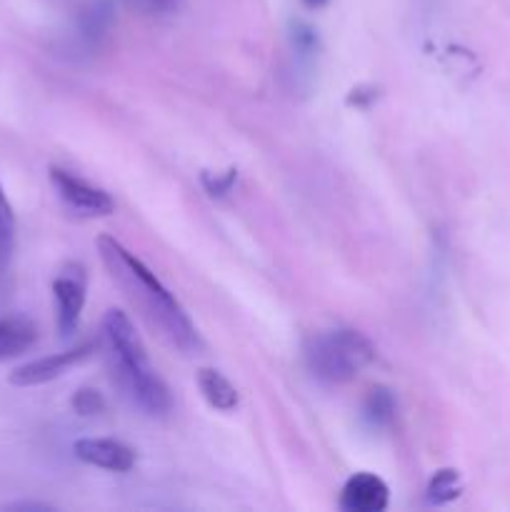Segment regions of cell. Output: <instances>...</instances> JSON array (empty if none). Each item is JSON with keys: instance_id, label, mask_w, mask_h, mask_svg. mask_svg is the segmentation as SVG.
Returning <instances> with one entry per match:
<instances>
[{"instance_id": "2e32d148", "label": "cell", "mask_w": 510, "mask_h": 512, "mask_svg": "<svg viewBox=\"0 0 510 512\" xmlns=\"http://www.w3.org/2000/svg\"><path fill=\"white\" fill-rule=\"evenodd\" d=\"M3 510H53V508L43 503H10V505H3Z\"/></svg>"}, {"instance_id": "5bb4252c", "label": "cell", "mask_w": 510, "mask_h": 512, "mask_svg": "<svg viewBox=\"0 0 510 512\" xmlns=\"http://www.w3.org/2000/svg\"><path fill=\"white\" fill-rule=\"evenodd\" d=\"M73 408H75V413H80V415H95L103 410V398L98 395V390L83 388L75 393Z\"/></svg>"}, {"instance_id": "ba28073f", "label": "cell", "mask_w": 510, "mask_h": 512, "mask_svg": "<svg viewBox=\"0 0 510 512\" xmlns=\"http://www.w3.org/2000/svg\"><path fill=\"white\" fill-rule=\"evenodd\" d=\"M390 503V488L373 473L350 475L340 493V508L345 512H383Z\"/></svg>"}, {"instance_id": "e0dca14e", "label": "cell", "mask_w": 510, "mask_h": 512, "mask_svg": "<svg viewBox=\"0 0 510 512\" xmlns=\"http://www.w3.org/2000/svg\"><path fill=\"white\" fill-rule=\"evenodd\" d=\"M303 3L308 5V8H313V10H315V8H323V5L328 3V0H303Z\"/></svg>"}, {"instance_id": "4fadbf2b", "label": "cell", "mask_w": 510, "mask_h": 512, "mask_svg": "<svg viewBox=\"0 0 510 512\" xmlns=\"http://www.w3.org/2000/svg\"><path fill=\"white\" fill-rule=\"evenodd\" d=\"M363 413H365V420H368L370 425H375V428H380V425H388L390 420H393V413H395L393 395H390L385 388H373L370 390L368 400H365Z\"/></svg>"}, {"instance_id": "6da1fadb", "label": "cell", "mask_w": 510, "mask_h": 512, "mask_svg": "<svg viewBox=\"0 0 510 512\" xmlns=\"http://www.w3.org/2000/svg\"><path fill=\"white\" fill-rule=\"evenodd\" d=\"M98 253L108 268L110 278L120 285L125 295L143 310L145 318L153 325H158L160 333L178 345L185 353H193L200 348V335L195 330L193 320L183 310V305L175 300V295L155 278L153 270L135 258L130 250H125L110 235L98 238Z\"/></svg>"}, {"instance_id": "5b68a950", "label": "cell", "mask_w": 510, "mask_h": 512, "mask_svg": "<svg viewBox=\"0 0 510 512\" xmlns=\"http://www.w3.org/2000/svg\"><path fill=\"white\" fill-rule=\"evenodd\" d=\"M93 350H95L93 343H83V345H75V348L70 350H63V353L30 360V363L20 365V368H15L13 373H10L8 383L15 385V388H38V385L53 383V380H58L60 375L68 373L70 368L83 363Z\"/></svg>"}, {"instance_id": "8992f818", "label": "cell", "mask_w": 510, "mask_h": 512, "mask_svg": "<svg viewBox=\"0 0 510 512\" xmlns=\"http://www.w3.org/2000/svg\"><path fill=\"white\" fill-rule=\"evenodd\" d=\"M55 323L63 338L73 335L80 325V315L85 308V273L80 265H68L53 280Z\"/></svg>"}, {"instance_id": "9a60e30c", "label": "cell", "mask_w": 510, "mask_h": 512, "mask_svg": "<svg viewBox=\"0 0 510 512\" xmlns=\"http://www.w3.org/2000/svg\"><path fill=\"white\" fill-rule=\"evenodd\" d=\"M130 3H135V5H138V8H145V10H153V13H160V10L173 8L175 0H130Z\"/></svg>"}, {"instance_id": "7c38bea8", "label": "cell", "mask_w": 510, "mask_h": 512, "mask_svg": "<svg viewBox=\"0 0 510 512\" xmlns=\"http://www.w3.org/2000/svg\"><path fill=\"white\" fill-rule=\"evenodd\" d=\"M460 475L458 470H438V473L430 478L428 483V503L430 505H445V503H453L455 498H460Z\"/></svg>"}, {"instance_id": "277c9868", "label": "cell", "mask_w": 510, "mask_h": 512, "mask_svg": "<svg viewBox=\"0 0 510 512\" xmlns=\"http://www.w3.org/2000/svg\"><path fill=\"white\" fill-rule=\"evenodd\" d=\"M50 183L58 193L60 203L78 218H108L115 213V200L98 185L88 183L70 170L50 168Z\"/></svg>"}, {"instance_id": "7a4b0ae2", "label": "cell", "mask_w": 510, "mask_h": 512, "mask_svg": "<svg viewBox=\"0 0 510 512\" xmlns=\"http://www.w3.org/2000/svg\"><path fill=\"white\" fill-rule=\"evenodd\" d=\"M103 335L108 345V363L120 390L150 418H165L173 408L168 385L153 368L135 325L120 310H108L103 318Z\"/></svg>"}, {"instance_id": "52a82bcc", "label": "cell", "mask_w": 510, "mask_h": 512, "mask_svg": "<svg viewBox=\"0 0 510 512\" xmlns=\"http://www.w3.org/2000/svg\"><path fill=\"white\" fill-rule=\"evenodd\" d=\"M73 453L80 463L110 473H128L135 468V450L113 438H83L73 445Z\"/></svg>"}, {"instance_id": "9c48e42d", "label": "cell", "mask_w": 510, "mask_h": 512, "mask_svg": "<svg viewBox=\"0 0 510 512\" xmlns=\"http://www.w3.org/2000/svg\"><path fill=\"white\" fill-rule=\"evenodd\" d=\"M38 340V328L23 315L0 318V363L28 353Z\"/></svg>"}, {"instance_id": "3957f363", "label": "cell", "mask_w": 510, "mask_h": 512, "mask_svg": "<svg viewBox=\"0 0 510 512\" xmlns=\"http://www.w3.org/2000/svg\"><path fill=\"white\" fill-rule=\"evenodd\" d=\"M303 358L315 380L328 385H340L358 378L373 363L375 348L358 330L340 328L313 335L305 343Z\"/></svg>"}, {"instance_id": "8fae6325", "label": "cell", "mask_w": 510, "mask_h": 512, "mask_svg": "<svg viewBox=\"0 0 510 512\" xmlns=\"http://www.w3.org/2000/svg\"><path fill=\"white\" fill-rule=\"evenodd\" d=\"M15 213L10 205L8 195H5L3 183H0V275L10 268V260L15 253Z\"/></svg>"}, {"instance_id": "30bf717a", "label": "cell", "mask_w": 510, "mask_h": 512, "mask_svg": "<svg viewBox=\"0 0 510 512\" xmlns=\"http://www.w3.org/2000/svg\"><path fill=\"white\" fill-rule=\"evenodd\" d=\"M198 388L200 393H203L205 403H208L213 410L230 413V410L238 408L240 403L238 390H235L233 383H230L223 373H218V370L213 368L198 370Z\"/></svg>"}]
</instances>
